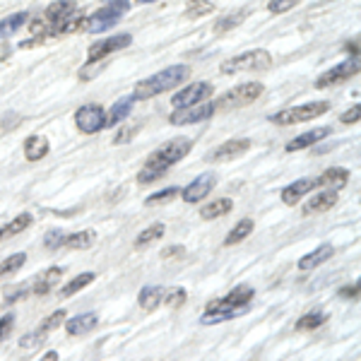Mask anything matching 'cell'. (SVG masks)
Returning <instances> with one entry per match:
<instances>
[{
    "instance_id": "1",
    "label": "cell",
    "mask_w": 361,
    "mask_h": 361,
    "mask_svg": "<svg viewBox=\"0 0 361 361\" xmlns=\"http://www.w3.org/2000/svg\"><path fill=\"white\" fill-rule=\"evenodd\" d=\"M190 149H193V142H190L188 137L169 140L166 145H161L159 149H154V152L147 157L145 166L140 169V173H137V180L142 185L152 183V180H159L169 169L176 166L180 159H185Z\"/></svg>"
},
{
    "instance_id": "2",
    "label": "cell",
    "mask_w": 361,
    "mask_h": 361,
    "mask_svg": "<svg viewBox=\"0 0 361 361\" xmlns=\"http://www.w3.org/2000/svg\"><path fill=\"white\" fill-rule=\"evenodd\" d=\"M253 287L248 284H238L236 289H231L224 299L209 301L205 308V316H202V325H214V323H224V320L236 318L238 313H246L250 301H253Z\"/></svg>"
},
{
    "instance_id": "3",
    "label": "cell",
    "mask_w": 361,
    "mask_h": 361,
    "mask_svg": "<svg viewBox=\"0 0 361 361\" xmlns=\"http://www.w3.org/2000/svg\"><path fill=\"white\" fill-rule=\"evenodd\" d=\"M188 78H190V68L188 66H183V63H178V66H169V68L161 70V73L152 75V78L140 80V82L135 85V92H133V99L145 102V99L164 94V92L173 90V87L183 85Z\"/></svg>"
},
{
    "instance_id": "4",
    "label": "cell",
    "mask_w": 361,
    "mask_h": 361,
    "mask_svg": "<svg viewBox=\"0 0 361 361\" xmlns=\"http://www.w3.org/2000/svg\"><path fill=\"white\" fill-rule=\"evenodd\" d=\"M130 10V3L128 0H109L104 8H99L94 15L87 17V32L90 34H102V32H109L114 29L116 25L121 22V17L128 15Z\"/></svg>"
},
{
    "instance_id": "5",
    "label": "cell",
    "mask_w": 361,
    "mask_h": 361,
    "mask_svg": "<svg viewBox=\"0 0 361 361\" xmlns=\"http://www.w3.org/2000/svg\"><path fill=\"white\" fill-rule=\"evenodd\" d=\"M328 111H330L328 102H313V104H301V106L282 109V111L272 114L270 121L275 126H296V123H308V121L318 118V116H323Z\"/></svg>"
},
{
    "instance_id": "6",
    "label": "cell",
    "mask_w": 361,
    "mask_h": 361,
    "mask_svg": "<svg viewBox=\"0 0 361 361\" xmlns=\"http://www.w3.org/2000/svg\"><path fill=\"white\" fill-rule=\"evenodd\" d=\"M270 66H272V56L265 49H253L224 61L219 70L224 75H234V73H248V70H267Z\"/></svg>"
},
{
    "instance_id": "7",
    "label": "cell",
    "mask_w": 361,
    "mask_h": 361,
    "mask_svg": "<svg viewBox=\"0 0 361 361\" xmlns=\"http://www.w3.org/2000/svg\"><path fill=\"white\" fill-rule=\"evenodd\" d=\"M265 92V85L260 82H243V85H236L234 90L224 92L222 97L217 99V104H214V109H234V106H248V104H253L255 99H260Z\"/></svg>"
},
{
    "instance_id": "8",
    "label": "cell",
    "mask_w": 361,
    "mask_h": 361,
    "mask_svg": "<svg viewBox=\"0 0 361 361\" xmlns=\"http://www.w3.org/2000/svg\"><path fill=\"white\" fill-rule=\"evenodd\" d=\"M75 126L85 135H94L102 128H106V111L99 104H85L75 111Z\"/></svg>"
},
{
    "instance_id": "9",
    "label": "cell",
    "mask_w": 361,
    "mask_h": 361,
    "mask_svg": "<svg viewBox=\"0 0 361 361\" xmlns=\"http://www.w3.org/2000/svg\"><path fill=\"white\" fill-rule=\"evenodd\" d=\"M217 114L214 104H193V106L185 109H176L171 116H169V123L171 126H190V123H202V121H209Z\"/></svg>"
},
{
    "instance_id": "10",
    "label": "cell",
    "mask_w": 361,
    "mask_h": 361,
    "mask_svg": "<svg viewBox=\"0 0 361 361\" xmlns=\"http://www.w3.org/2000/svg\"><path fill=\"white\" fill-rule=\"evenodd\" d=\"M130 44H133L130 34H116V37H109V39H104V42L92 44L90 51H87V66H94V63L104 61L109 54H114V51H123Z\"/></svg>"
},
{
    "instance_id": "11",
    "label": "cell",
    "mask_w": 361,
    "mask_h": 361,
    "mask_svg": "<svg viewBox=\"0 0 361 361\" xmlns=\"http://www.w3.org/2000/svg\"><path fill=\"white\" fill-rule=\"evenodd\" d=\"M214 94V87L209 82H197V85H188L183 90H178L173 94L171 104L173 109H185V106H193V104H202L207 102L209 97Z\"/></svg>"
},
{
    "instance_id": "12",
    "label": "cell",
    "mask_w": 361,
    "mask_h": 361,
    "mask_svg": "<svg viewBox=\"0 0 361 361\" xmlns=\"http://www.w3.org/2000/svg\"><path fill=\"white\" fill-rule=\"evenodd\" d=\"M359 75V63L357 61H349V63H340V66H333L330 70H325L323 75H318L316 87L318 90H328V87L342 85L347 80L357 78Z\"/></svg>"
},
{
    "instance_id": "13",
    "label": "cell",
    "mask_w": 361,
    "mask_h": 361,
    "mask_svg": "<svg viewBox=\"0 0 361 361\" xmlns=\"http://www.w3.org/2000/svg\"><path fill=\"white\" fill-rule=\"evenodd\" d=\"M214 185H217V176H214V173H202V176L190 180V183L180 190V197H183V202H190V205H193L197 200H205V197L212 193Z\"/></svg>"
},
{
    "instance_id": "14",
    "label": "cell",
    "mask_w": 361,
    "mask_h": 361,
    "mask_svg": "<svg viewBox=\"0 0 361 361\" xmlns=\"http://www.w3.org/2000/svg\"><path fill=\"white\" fill-rule=\"evenodd\" d=\"M250 149V140L248 137H241V140H226L219 147H214L205 159L207 161H229V159H236V157L246 154Z\"/></svg>"
},
{
    "instance_id": "15",
    "label": "cell",
    "mask_w": 361,
    "mask_h": 361,
    "mask_svg": "<svg viewBox=\"0 0 361 361\" xmlns=\"http://www.w3.org/2000/svg\"><path fill=\"white\" fill-rule=\"evenodd\" d=\"M347 180H349L347 169L333 166V169H328V171L320 173L313 183H316V188H323V190H340V188H345V185H347Z\"/></svg>"
},
{
    "instance_id": "16",
    "label": "cell",
    "mask_w": 361,
    "mask_h": 361,
    "mask_svg": "<svg viewBox=\"0 0 361 361\" xmlns=\"http://www.w3.org/2000/svg\"><path fill=\"white\" fill-rule=\"evenodd\" d=\"M328 135H333V128L330 126H320V128H313V130L304 133V135L294 137L292 142L287 145V152H299V149H306V147H313L320 140H325Z\"/></svg>"
},
{
    "instance_id": "17",
    "label": "cell",
    "mask_w": 361,
    "mask_h": 361,
    "mask_svg": "<svg viewBox=\"0 0 361 361\" xmlns=\"http://www.w3.org/2000/svg\"><path fill=\"white\" fill-rule=\"evenodd\" d=\"M335 255V248L330 246V243H323V246H318L313 253H306L304 258L299 260V270L301 272H308V270H316L318 265L328 263L330 258Z\"/></svg>"
},
{
    "instance_id": "18",
    "label": "cell",
    "mask_w": 361,
    "mask_h": 361,
    "mask_svg": "<svg viewBox=\"0 0 361 361\" xmlns=\"http://www.w3.org/2000/svg\"><path fill=\"white\" fill-rule=\"evenodd\" d=\"M337 205V190H320L304 205V214H318L328 212Z\"/></svg>"
},
{
    "instance_id": "19",
    "label": "cell",
    "mask_w": 361,
    "mask_h": 361,
    "mask_svg": "<svg viewBox=\"0 0 361 361\" xmlns=\"http://www.w3.org/2000/svg\"><path fill=\"white\" fill-rule=\"evenodd\" d=\"M313 188H316L313 178H299V180H294V183H289L287 188L282 190V202H284V205H296V202H299L304 195L311 193Z\"/></svg>"
},
{
    "instance_id": "20",
    "label": "cell",
    "mask_w": 361,
    "mask_h": 361,
    "mask_svg": "<svg viewBox=\"0 0 361 361\" xmlns=\"http://www.w3.org/2000/svg\"><path fill=\"white\" fill-rule=\"evenodd\" d=\"M99 325V318L97 313H82V316H73L66 323V333L73 335V337H80V335H87L92 333Z\"/></svg>"
},
{
    "instance_id": "21",
    "label": "cell",
    "mask_w": 361,
    "mask_h": 361,
    "mask_svg": "<svg viewBox=\"0 0 361 361\" xmlns=\"http://www.w3.org/2000/svg\"><path fill=\"white\" fill-rule=\"evenodd\" d=\"M133 106H135V99L133 97H123L111 106V111L106 114V126L109 128H116V126H123V121L130 116Z\"/></svg>"
},
{
    "instance_id": "22",
    "label": "cell",
    "mask_w": 361,
    "mask_h": 361,
    "mask_svg": "<svg viewBox=\"0 0 361 361\" xmlns=\"http://www.w3.org/2000/svg\"><path fill=\"white\" fill-rule=\"evenodd\" d=\"M49 149H51V145H49V140H46L44 135H29L25 140V157H27V161L44 159V157L49 154Z\"/></svg>"
},
{
    "instance_id": "23",
    "label": "cell",
    "mask_w": 361,
    "mask_h": 361,
    "mask_svg": "<svg viewBox=\"0 0 361 361\" xmlns=\"http://www.w3.org/2000/svg\"><path fill=\"white\" fill-rule=\"evenodd\" d=\"M61 277H63V267H58V265L49 267V270H46L44 275L39 277L37 282H34V287L29 289V292L37 294V296H46V294L51 292V289H54V284H56Z\"/></svg>"
},
{
    "instance_id": "24",
    "label": "cell",
    "mask_w": 361,
    "mask_h": 361,
    "mask_svg": "<svg viewBox=\"0 0 361 361\" xmlns=\"http://www.w3.org/2000/svg\"><path fill=\"white\" fill-rule=\"evenodd\" d=\"M231 207H234V200H231V197H219V200L207 202V205L200 209V217L205 219V222H209V219H219V217H224V214H229Z\"/></svg>"
},
{
    "instance_id": "25",
    "label": "cell",
    "mask_w": 361,
    "mask_h": 361,
    "mask_svg": "<svg viewBox=\"0 0 361 361\" xmlns=\"http://www.w3.org/2000/svg\"><path fill=\"white\" fill-rule=\"evenodd\" d=\"M164 294L166 289L164 287H145L140 289V296H137V304L145 308V311H154L159 304H164Z\"/></svg>"
},
{
    "instance_id": "26",
    "label": "cell",
    "mask_w": 361,
    "mask_h": 361,
    "mask_svg": "<svg viewBox=\"0 0 361 361\" xmlns=\"http://www.w3.org/2000/svg\"><path fill=\"white\" fill-rule=\"evenodd\" d=\"M34 222V217L32 214H17L15 219H10L8 224H3L0 226V241H5V238H10V236H17V234H22L25 229H29Z\"/></svg>"
},
{
    "instance_id": "27",
    "label": "cell",
    "mask_w": 361,
    "mask_h": 361,
    "mask_svg": "<svg viewBox=\"0 0 361 361\" xmlns=\"http://www.w3.org/2000/svg\"><path fill=\"white\" fill-rule=\"evenodd\" d=\"M94 241H97V231L85 229V231H75V234H66V241H63V246L73 248V250H85V248H90Z\"/></svg>"
},
{
    "instance_id": "28",
    "label": "cell",
    "mask_w": 361,
    "mask_h": 361,
    "mask_svg": "<svg viewBox=\"0 0 361 361\" xmlns=\"http://www.w3.org/2000/svg\"><path fill=\"white\" fill-rule=\"evenodd\" d=\"M246 17H248V10L246 8L238 10V13H229V15L219 17V20L214 22V34H224V32H231V29L241 27L243 22H246Z\"/></svg>"
},
{
    "instance_id": "29",
    "label": "cell",
    "mask_w": 361,
    "mask_h": 361,
    "mask_svg": "<svg viewBox=\"0 0 361 361\" xmlns=\"http://www.w3.org/2000/svg\"><path fill=\"white\" fill-rule=\"evenodd\" d=\"M328 323V313L325 311H311L306 313V316H301L299 320H296V333H308V330H318L320 325Z\"/></svg>"
},
{
    "instance_id": "30",
    "label": "cell",
    "mask_w": 361,
    "mask_h": 361,
    "mask_svg": "<svg viewBox=\"0 0 361 361\" xmlns=\"http://www.w3.org/2000/svg\"><path fill=\"white\" fill-rule=\"evenodd\" d=\"M27 22H29L27 13H15V15H10V17H5V20H0V39L13 37V34H17L22 27L27 25Z\"/></svg>"
},
{
    "instance_id": "31",
    "label": "cell",
    "mask_w": 361,
    "mask_h": 361,
    "mask_svg": "<svg viewBox=\"0 0 361 361\" xmlns=\"http://www.w3.org/2000/svg\"><path fill=\"white\" fill-rule=\"evenodd\" d=\"M97 279L94 272H82V275H78L75 279H70L68 284H63L61 289V299H68V296H75L78 292H82L85 287H90L92 282Z\"/></svg>"
},
{
    "instance_id": "32",
    "label": "cell",
    "mask_w": 361,
    "mask_h": 361,
    "mask_svg": "<svg viewBox=\"0 0 361 361\" xmlns=\"http://www.w3.org/2000/svg\"><path fill=\"white\" fill-rule=\"evenodd\" d=\"M253 219H248V217H243L241 222H238L234 229L226 234V238H224V246H234V243H241L243 238H248L250 236V231H253Z\"/></svg>"
},
{
    "instance_id": "33",
    "label": "cell",
    "mask_w": 361,
    "mask_h": 361,
    "mask_svg": "<svg viewBox=\"0 0 361 361\" xmlns=\"http://www.w3.org/2000/svg\"><path fill=\"white\" fill-rule=\"evenodd\" d=\"M164 231H166V226H164V224H152V226H147V229L140 231V234H137V238H135V248H145V246H149V243H154L157 238L164 236Z\"/></svg>"
},
{
    "instance_id": "34",
    "label": "cell",
    "mask_w": 361,
    "mask_h": 361,
    "mask_svg": "<svg viewBox=\"0 0 361 361\" xmlns=\"http://www.w3.org/2000/svg\"><path fill=\"white\" fill-rule=\"evenodd\" d=\"M214 13V5L209 0H190L185 5V17L188 20H197V17H205V15H212Z\"/></svg>"
},
{
    "instance_id": "35",
    "label": "cell",
    "mask_w": 361,
    "mask_h": 361,
    "mask_svg": "<svg viewBox=\"0 0 361 361\" xmlns=\"http://www.w3.org/2000/svg\"><path fill=\"white\" fill-rule=\"evenodd\" d=\"M25 263H27V253H13L10 258H5L3 263H0V277L15 275V272L20 270Z\"/></svg>"
},
{
    "instance_id": "36",
    "label": "cell",
    "mask_w": 361,
    "mask_h": 361,
    "mask_svg": "<svg viewBox=\"0 0 361 361\" xmlns=\"http://www.w3.org/2000/svg\"><path fill=\"white\" fill-rule=\"evenodd\" d=\"M66 316H68V313L63 311V308H61V311H54L49 318H46V320H42V323H39V330H37V333H42V335L49 337V333H54L56 328H61V325H63V320H66Z\"/></svg>"
},
{
    "instance_id": "37",
    "label": "cell",
    "mask_w": 361,
    "mask_h": 361,
    "mask_svg": "<svg viewBox=\"0 0 361 361\" xmlns=\"http://www.w3.org/2000/svg\"><path fill=\"white\" fill-rule=\"evenodd\" d=\"M178 193H180V190H178V188H173V185H171V188H164V190H159V193L149 195L147 200H145V205H147V207L161 205V202H169L171 197H176Z\"/></svg>"
},
{
    "instance_id": "38",
    "label": "cell",
    "mask_w": 361,
    "mask_h": 361,
    "mask_svg": "<svg viewBox=\"0 0 361 361\" xmlns=\"http://www.w3.org/2000/svg\"><path fill=\"white\" fill-rule=\"evenodd\" d=\"M185 299H188V292H185L183 287H176V289H169L164 294V304L171 306V308H178L185 304Z\"/></svg>"
},
{
    "instance_id": "39",
    "label": "cell",
    "mask_w": 361,
    "mask_h": 361,
    "mask_svg": "<svg viewBox=\"0 0 361 361\" xmlns=\"http://www.w3.org/2000/svg\"><path fill=\"white\" fill-rule=\"evenodd\" d=\"M301 0H270L267 3V10H270L272 15H282V13H289L292 8H296Z\"/></svg>"
},
{
    "instance_id": "40",
    "label": "cell",
    "mask_w": 361,
    "mask_h": 361,
    "mask_svg": "<svg viewBox=\"0 0 361 361\" xmlns=\"http://www.w3.org/2000/svg\"><path fill=\"white\" fill-rule=\"evenodd\" d=\"M63 241H66V234H63V229H51L49 234L44 238V246L49 250H56L63 246Z\"/></svg>"
},
{
    "instance_id": "41",
    "label": "cell",
    "mask_w": 361,
    "mask_h": 361,
    "mask_svg": "<svg viewBox=\"0 0 361 361\" xmlns=\"http://www.w3.org/2000/svg\"><path fill=\"white\" fill-rule=\"evenodd\" d=\"M13 328H15V316L13 313H5V316L0 318V342L8 340V335L13 333Z\"/></svg>"
},
{
    "instance_id": "42",
    "label": "cell",
    "mask_w": 361,
    "mask_h": 361,
    "mask_svg": "<svg viewBox=\"0 0 361 361\" xmlns=\"http://www.w3.org/2000/svg\"><path fill=\"white\" fill-rule=\"evenodd\" d=\"M44 340H46V335H42V333H29V335H25V337L20 340V347H22V349H32V347L42 345Z\"/></svg>"
},
{
    "instance_id": "43",
    "label": "cell",
    "mask_w": 361,
    "mask_h": 361,
    "mask_svg": "<svg viewBox=\"0 0 361 361\" xmlns=\"http://www.w3.org/2000/svg\"><path fill=\"white\" fill-rule=\"evenodd\" d=\"M29 294V287H17V289H10L8 294H5V304H17V301L27 299Z\"/></svg>"
},
{
    "instance_id": "44",
    "label": "cell",
    "mask_w": 361,
    "mask_h": 361,
    "mask_svg": "<svg viewBox=\"0 0 361 361\" xmlns=\"http://www.w3.org/2000/svg\"><path fill=\"white\" fill-rule=\"evenodd\" d=\"M140 130V123H135V126H130V128H123V130L118 133V135L114 137V145H126L128 140H130L135 133Z\"/></svg>"
},
{
    "instance_id": "45",
    "label": "cell",
    "mask_w": 361,
    "mask_h": 361,
    "mask_svg": "<svg viewBox=\"0 0 361 361\" xmlns=\"http://www.w3.org/2000/svg\"><path fill=\"white\" fill-rule=\"evenodd\" d=\"M359 114H361V109H359V104H354L349 111H345L340 116V123H345V126H352V123H357L359 121Z\"/></svg>"
},
{
    "instance_id": "46",
    "label": "cell",
    "mask_w": 361,
    "mask_h": 361,
    "mask_svg": "<svg viewBox=\"0 0 361 361\" xmlns=\"http://www.w3.org/2000/svg\"><path fill=\"white\" fill-rule=\"evenodd\" d=\"M183 253H185L183 246H169V248L161 250V258H164V260H173V258H180Z\"/></svg>"
},
{
    "instance_id": "47",
    "label": "cell",
    "mask_w": 361,
    "mask_h": 361,
    "mask_svg": "<svg viewBox=\"0 0 361 361\" xmlns=\"http://www.w3.org/2000/svg\"><path fill=\"white\" fill-rule=\"evenodd\" d=\"M342 299H359V284H352V287H342L340 292Z\"/></svg>"
},
{
    "instance_id": "48",
    "label": "cell",
    "mask_w": 361,
    "mask_h": 361,
    "mask_svg": "<svg viewBox=\"0 0 361 361\" xmlns=\"http://www.w3.org/2000/svg\"><path fill=\"white\" fill-rule=\"evenodd\" d=\"M39 361H58V352H46Z\"/></svg>"
},
{
    "instance_id": "49",
    "label": "cell",
    "mask_w": 361,
    "mask_h": 361,
    "mask_svg": "<svg viewBox=\"0 0 361 361\" xmlns=\"http://www.w3.org/2000/svg\"><path fill=\"white\" fill-rule=\"evenodd\" d=\"M135 3H140V5H145V3H154V0H135Z\"/></svg>"
}]
</instances>
